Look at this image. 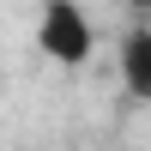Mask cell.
<instances>
[{"instance_id":"cell-1","label":"cell","mask_w":151,"mask_h":151,"mask_svg":"<svg viewBox=\"0 0 151 151\" xmlns=\"http://www.w3.org/2000/svg\"><path fill=\"white\" fill-rule=\"evenodd\" d=\"M36 48H42L48 60H60V67H85L97 48L91 36V18H85L79 0H48L42 18H36Z\"/></svg>"},{"instance_id":"cell-2","label":"cell","mask_w":151,"mask_h":151,"mask_svg":"<svg viewBox=\"0 0 151 151\" xmlns=\"http://www.w3.org/2000/svg\"><path fill=\"white\" fill-rule=\"evenodd\" d=\"M121 79L139 103H151V24H133L121 36Z\"/></svg>"},{"instance_id":"cell-3","label":"cell","mask_w":151,"mask_h":151,"mask_svg":"<svg viewBox=\"0 0 151 151\" xmlns=\"http://www.w3.org/2000/svg\"><path fill=\"white\" fill-rule=\"evenodd\" d=\"M133 6H139V12H151V0H133Z\"/></svg>"}]
</instances>
